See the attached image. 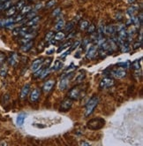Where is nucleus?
Instances as JSON below:
<instances>
[{
  "instance_id": "7",
  "label": "nucleus",
  "mask_w": 143,
  "mask_h": 146,
  "mask_svg": "<svg viewBox=\"0 0 143 146\" xmlns=\"http://www.w3.org/2000/svg\"><path fill=\"white\" fill-rule=\"evenodd\" d=\"M115 84V81L112 78H110V77H105L103 78L101 83H100V88L101 89H108L114 86Z\"/></svg>"
},
{
  "instance_id": "43",
  "label": "nucleus",
  "mask_w": 143,
  "mask_h": 146,
  "mask_svg": "<svg viewBox=\"0 0 143 146\" xmlns=\"http://www.w3.org/2000/svg\"><path fill=\"white\" fill-rule=\"evenodd\" d=\"M141 71H140V69H139V70H135V73H134V76L135 77H137V79H140V77H141Z\"/></svg>"
},
{
  "instance_id": "36",
  "label": "nucleus",
  "mask_w": 143,
  "mask_h": 146,
  "mask_svg": "<svg viewBox=\"0 0 143 146\" xmlns=\"http://www.w3.org/2000/svg\"><path fill=\"white\" fill-rule=\"evenodd\" d=\"M56 3H57V0H50V1H48L45 5V7L46 8H51L52 6H54L56 5Z\"/></svg>"
},
{
  "instance_id": "19",
  "label": "nucleus",
  "mask_w": 143,
  "mask_h": 146,
  "mask_svg": "<svg viewBox=\"0 0 143 146\" xmlns=\"http://www.w3.org/2000/svg\"><path fill=\"white\" fill-rule=\"evenodd\" d=\"M131 50V47H130V44L129 42H124L122 44H120V51L121 52H129Z\"/></svg>"
},
{
  "instance_id": "21",
  "label": "nucleus",
  "mask_w": 143,
  "mask_h": 146,
  "mask_svg": "<svg viewBox=\"0 0 143 146\" xmlns=\"http://www.w3.org/2000/svg\"><path fill=\"white\" fill-rule=\"evenodd\" d=\"M66 33L65 32H62L61 30L60 31H58L57 34L55 35V36H54V40L55 41H62V40H64L66 38Z\"/></svg>"
},
{
  "instance_id": "27",
  "label": "nucleus",
  "mask_w": 143,
  "mask_h": 146,
  "mask_svg": "<svg viewBox=\"0 0 143 146\" xmlns=\"http://www.w3.org/2000/svg\"><path fill=\"white\" fill-rule=\"evenodd\" d=\"M50 71H51L50 67H43V71L41 73V75H40L39 78L40 79H44L48 75H49Z\"/></svg>"
},
{
  "instance_id": "26",
  "label": "nucleus",
  "mask_w": 143,
  "mask_h": 146,
  "mask_svg": "<svg viewBox=\"0 0 143 146\" xmlns=\"http://www.w3.org/2000/svg\"><path fill=\"white\" fill-rule=\"evenodd\" d=\"M65 20H59L57 24H56V26H55V30H57V31H60L64 28V27H65Z\"/></svg>"
},
{
  "instance_id": "41",
  "label": "nucleus",
  "mask_w": 143,
  "mask_h": 146,
  "mask_svg": "<svg viewBox=\"0 0 143 146\" xmlns=\"http://www.w3.org/2000/svg\"><path fill=\"white\" fill-rule=\"evenodd\" d=\"M141 45H142V42L138 41V42H136L135 44H133V50H137V49H139V48L141 47Z\"/></svg>"
},
{
  "instance_id": "11",
  "label": "nucleus",
  "mask_w": 143,
  "mask_h": 146,
  "mask_svg": "<svg viewBox=\"0 0 143 146\" xmlns=\"http://www.w3.org/2000/svg\"><path fill=\"white\" fill-rule=\"evenodd\" d=\"M44 59L43 58H37L36 59H35L31 65V71L32 72H35L36 70H38L40 67H42V65L43 64Z\"/></svg>"
},
{
  "instance_id": "42",
  "label": "nucleus",
  "mask_w": 143,
  "mask_h": 146,
  "mask_svg": "<svg viewBox=\"0 0 143 146\" xmlns=\"http://www.w3.org/2000/svg\"><path fill=\"white\" fill-rule=\"evenodd\" d=\"M52 62V58H48L45 61H43V63H45V67H50V65Z\"/></svg>"
},
{
  "instance_id": "8",
  "label": "nucleus",
  "mask_w": 143,
  "mask_h": 146,
  "mask_svg": "<svg viewBox=\"0 0 143 146\" xmlns=\"http://www.w3.org/2000/svg\"><path fill=\"white\" fill-rule=\"evenodd\" d=\"M110 74L111 75H112L113 77H115V78L122 79V78H124V77L126 76L127 73H126V71H125L124 68L120 67V68H117V69L112 70V71H111V72L110 73Z\"/></svg>"
},
{
  "instance_id": "35",
  "label": "nucleus",
  "mask_w": 143,
  "mask_h": 146,
  "mask_svg": "<svg viewBox=\"0 0 143 146\" xmlns=\"http://www.w3.org/2000/svg\"><path fill=\"white\" fill-rule=\"evenodd\" d=\"M87 33L91 35L92 33L95 32V26L94 25V24H89V26L87 27Z\"/></svg>"
},
{
  "instance_id": "29",
  "label": "nucleus",
  "mask_w": 143,
  "mask_h": 146,
  "mask_svg": "<svg viewBox=\"0 0 143 146\" xmlns=\"http://www.w3.org/2000/svg\"><path fill=\"white\" fill-rule=\"evenodd\" d=\"M71 44H72V42L71 41H69V42H66V43H65L64 44H62L59 48H58V50L57 51V52L58 53H60L62 51H64L65 49H66V48H68V47H70L71 46Z\"/></svg>"
},
{
  "instance_id": "4",
  "label": "nucleus",
  "mask_w": 143,
  "mask_h": 146,
  "mask_svg": "<svg viewBox=\"0 0 143 146\" xmlns=\"http://www.w3.org/2000/svg\"><path fill=\"white\" fill-rule=\"evenodd\" d=\"M73 76V72H71V73H69L68 75L63 76V78L61 79L60 83H59V90L60 91H65L66 90L69 82H70L71 78Z\"/></svg>"
},
{
  "instance_id": "20",
  "label": "nucleus",
  "mask_w": 143,
  "mask_h": 146,
  "mask_svg": "<svg viewBox=\"0 0 143 146\" xmlns=\"http://www.w3.org/2000/svg\"><path fill=\"white\" fill-rule=\"evenodd\" d=\"M85 78H86V73H85V71L84 70L83 71H79V73L77 77H76V83H81L83 81L85 80Z\"/></svg>"
},
{
  "instance_id": "14",
  "label": "nucleus",
  "mask_w": 143,
  "mask_h": 146,
  "mask_svg": "<svg viewBox=\"0 0 143 146\" xmlns=\"http://www.w3.org/2000/svg\"><path fill=\"white\" fill-rule=\"evenodd\" d=\"M33 45H34V42L32 41V40H30L29 42L25 43V44H22V46L20 47V50L23 52H29L31 50L32 47H33Z\"/></svg>"
},
{
  "instance_id": "37",
  "label": "nucleus",
  "mask_w": 143,
  "mask_h": 146,
  "mask_svg": "<svg viewBox=\"0 0 143 146\" xmlns=\"http://www.w3.org/2000/svg\"><path fill=\"white\" fill-rule=\"evenodd\" d=\"M105 33V26L102 25V24H101V25L99 26L98 28V34L101 35V36H103V34Z\"/></svg>"
},
{
  "instance_id": "30",
  "label": "nucleus",
  "mask_w": 143,
  "mask_h": 146,
  "mask_svg": "<svg viewBox=\"0 0 143 146\" xmlns=\"http://www.w3.org/2000/svg\"><path fill=\"white\" fill-rule=\"evenodd\" d=\"M89 26V22L87 20H81V23H79V28H81V30H86Z\"/></svg>"
},
{
  "instance_id": "3",
  "label": "nucleus",
  "mask_w": 143,
  "mask_h": 146,
  "mask_svg": "<svg viewBox=\"0 0 143 146\" xmlns=\"http://www.w3.org/2000/svg\"><path fill=\"white\" fill-rule=\"evenodd\" d=\"M81 94H82L81 88L79 86H75L68 92V97L72 100H78L81 97Z\"/></svg>"
},
{
  "instance_id": "33",
  "label": "nucleus",
  "mask_w": 143,
  "mask_h": 146,
  "mask_svg": "<svg viewBox=\"0 0 143 146\" xmlns=\"http://www.w3.org/2000/svg\"><path fill=\"white\" fill-rule=\"evenodd\" d=\"M81 41H75L73 44H71V46L69 47V48H70V49H69V51H70V52L74 51L75 49H77L78 47H79V45H81Z\"/></svg>"
},
{
  "instance_id": "24",
  "label": "nucleus",
  "mask_w": 143,
  "mask_h": 146,
  "mask_svg": "<svg viewBox=\"0 0 143 146\" xmlns=\"http://www.w3.org/2000/svg\"><path fill=\"white\" fill-rule=\"evenodd\" d=\"M138 11V7L135 6V5H131L128 9H127L126 11V13L128 14L130 17H132V16H133L135 13H136V12Z\"/></svg>"
},
{
  "instance_id": "13",
  "label": "nucleus",
  "mask_w": 143,
  "mask_h": 146,
  "mask_svg": "<svg viewBox=\"0 0 143 146\" xmlns=\"http://www.w3.org/2000/svg\"><path fill=\"white\" fill-rule=\"evenodd\" d=\"M18 61H19V57L17 53H12L9 58H8V64L12 67H14L18 63Z\"/></svg>"
},
{
  "instance_id": "1",
  "label": "nucleus",
  "mask_w": 143,
  "mask_h": 146,
  "mask_svg": "<svg viewBox=\"0 0 143 146\" xmlns=\"http://www.w3.org/2000/svg\"><path fill=\"white\" fill-rule=\"evenodd\" d=\"M99 103V97L97 96H94L91 98L87 101L86 104V109H85V116L89 117L94 112V109L96 108Z\"/></svg>"
},
{
  "instance_id": "10",
  "label": "nucleus",
  "mask_w": 143,
  "mask_h": 146,
  "mask_svg": "<svg viewBox=\"0 0 143 146\" xmlns=\"http://www.w3.org/2000/svg\"><path fill=\"white\" fill-rule=\"evenodd\" d=\"M55 80H53V79H50V80H48L47 82H45L44 83V84H43V91L44 92V93H49L51 90H52V88L54 87V85H55Z\"/></svg>"
},
{
  "instance_id": "45",
  "label": "nucleus",
  "mask_w": 143,
  "mask_h": 146,
  "mask_svg": "<svg viewBox=\"0 0 143 146\" xmlns=\"http://www.w3.org/2000/svg\"><path fill=\"white\" fill-rule=\"evenodd\" d=\"M5 59V54L0 52V66H1V65L4 63Z\"/></svg>"
},
{
  "instance_id": "17",
  "label": "nucleus",
  "mask_w": 143,
  "mask_h": 146,
  "mask_svg": "<svg viewBox=\"0 0 143 146\" xmlns=\"http://www.w3.org/2000/svg\"><path fill=\"white\" fill-rule=\"evenodd\" d=\"M27 117L26 113H20V114L17 116V119H16V123H17L18 126H22L24 124V121H25V119Z\"/></svg>"
},
{
  "instance_id": "28",
  "label": "nucleus",
  "mask_w": 143,
  "mask_h": 146,
  "mask_svg": "<svg viewBox=\"0 0 143 146\" xmlns=\"http://www.w3.org/2000/svg\"><path fill=\"white\" fill-rule=\"evenodd\" d=\"M117 67H122V68H129L130 67V66H131V63H130V61L129 60H127V61H125V62H120V63H117Z\"/></svg>"
},
{
  "instance_id": "51",
  "label": "nucleus",
  "mask_w": 143,
  "mask_h": 146,
  "mask_svg": "<svg viewBox=\"0 0 143 146\" xmlns=\"http://www.w3.org/2000/svg\"><path fill=\"white\" fill-rule=\"evenodd\" d=\"M135 1H136V0H128V2H129V3H131V4L134 3Z\"/></svg>"
},
{
  "instance_id": "23",
  "label": "nucleus",
  "mask_w": 143,
  "mask_h": 146,
  "mask_svg": "<svg viewBox=\"0 0 143 146\" xmlns=\"http://www.w3.org/2000/svg\"><path fill=\"white\" fill-rule=\"evenodd\" d=\"M5 11H6V13H5L6 16H9V17H11V16H12V15H14L16 13V12H17V9H16V6L15 5H11Z\"/></svg>"
},
{
  "instance_id": "31",
  "label": "nucleus",
  "mask_w": 143,
  "mask_h": 146,
  "mask_svg": "<svg viewBox=\"0 0 143 146\" xmlns=\"http://www.w3.org/2000/svg\"><path fill=\"white\" fill-rule=\"evenodd\" d=\"M31 9H32V7H31V6H29V5H24L23 8L20 10V11H21V13H20V14H22V15L25 16L26 14H28V13L31 11Z\"/></svg>"
},
{
  "instance_id": "39",
  "label": "nucleus",
  "mask_w": 143,
  "mask_h": 146,
  "mask_svg": "<svg viewBox=\"0 0 143 146\" xmlns=\"http://www.w3.org/2000/svg\"><path fill=\"white\" fill-rule=\"evenodd\" d=\"M24 4H25V2H24L23 0H21V1L18 2V4L15 5V6H16V9H17V10H21L22 8H23V6L25 5Z\"/></svg>"
},
{
  "instance_id": "44",
  "label": "nucleus",
  "mask_w": 143,
  "mask_h": 146,
  "mask_svg": "<svg viewBox=\"0 0 143 146\" xmlns=\"http://www.w3.org/2000/svg\"><path fill=\"white\" fill-rule=\"evenodd\" d=\"M60 12H61V8H57V9H55L52 13V15L53 16H58V14H60Z\"/></svg>"
},
{
  "instance_id": "12",
  "label": "nucleus",
  "mask_w": 143,
  "mask_h": 146,
  "mask_svg": "<svg viewBox=\"0 0 143 146\" xmlns=\"http://www.w3.org/2000/svg\"><path fill=\"white\" fill-rule=\"evenodd\" d=\"M30 88H31L30 83H27V84H25L22 87L21 91H20V95L21 99H25L26 97L28 96V93L30 91Z\"/></svg>"
},
{
  "instance_id": "25",
  "label": "nucleus",
  "mask_w": 143,
  "mask_h": 146,
  "mask_svg": "<svg viewBox=\"0 0 143 146\" xmlns=\"http://www.w3.org/2000/svg\"><path fill=\"white\" fill-rule=\"evenodd\" d=\"M7 72H8V68H7V66L5 64H2L1 66H0V77H5L6 75H7Z\"/></svg>"
},
{
  "instance_id": "52",
  "label": "nucleus",
  "mask_w": 143,
  "mask_h": 146,
  "mask_svg": "<svg viewBox=\"0 0 143 146\" xmlns=\"http://www.w3.org/2000/svg\"><path fill=\"white\" fill-rule=\"evenodd\" d=\"M5 1H9V0H0V2H5Z\"/></svg>"
},
{
  "instance_id": "18",
  "label": "nucleus",
  "mask_w": 143,
  "mask_h": 146,
  "mask_svg": "<svg viewBox=\"0 0 143 146\" xmlns=\"http://www.w3.org/2000/svg\"><path fill=\"white\" fill-rule=\"evenodd\" d=\"M41 20V17L40 16H35L32 19H29V20L27 22L26 25L28 27H30V26H34V25H36V24L39 22V20Z\"/></svg>"
},
{
  "instance_id": "34",
  "label": "nucleus",
  "mask_w": 143,
  "mask_h": 146,
  "mask_svg": "<svg viewBox=\"0 0 143 146\" xmlns=\"http://www.w3.org/2000/svg\"><path fill=\"white\" fill-rule=\"evenodd\" d=\"M132 67L134 69V70H139L140 69V63H139V60H135L133 61L132 64H131Z\"/></svg>"
},
{
  "instance_id": "32",
  "label": "nucleus",
  "mask_w": 143,
  "mask_h": 146,
  "mask_svg": "<svg viewBox=\"0 0 143 146\" xmlns=\"http://www.w3.org/2000/svg\"><path fill=\"white\" fill-rule=\"evenodd\" d=\"M53 36H54V32H53V31L48 32V33L45 35L44 41H45V42H51V40H52Z\"/></svg>"
},
{
  "instance_id": "49",
  "label": "nucleus",
  "mask_w": 143,
  "mask_h": 146,
  "mask_svg": "<svg viewBox=\"0 0 143 146\" xmlns=\"http://www.w3.org/2000/svg\"><path fill=\"white\" fill-rule=\"evenodd\" d=\"M79 144H81V145H87V146L90 145L89 143H87V142H81V143H79Z\"/></svg>"
},
{
  "instance_id": "38",
  "label": "nucleus",
  "mask_w": 143,
  "mask_h": 146,
  "mask_svg": "<svg viewBox=\"0 0 143 146\" xmlns=\"http://www.w3.org/2000/svg\"><path fill=\"white\" fill-rule=\"evenodd\" d=\"M24 18H25V17H24V15H22V14H20V15H18V16H16V17L14 18V23H17V22L22 21Z\"/></svg>"
},
{
  "instance_id": "22",
  "label": "nucleus",
  "mask_w": 143,
  "mask_h": 146,
  "mask_svg": "<svg viewBox=\"0 0 143 146\" xmlns=\"http://www.w3.org/2000/svg\"><path fill=\"white\" fill-rule=\"evenodd\" d=\"M62 67H63V62L60 61V60H58V59H57V60L54 62V65H53V67H52L51 71H58Z\"/></svg>"
},
{
  "instance_id": "46",
  "label": "nucleus",
  "mask_w": 143,
  "mask_h": 146,
  "mask_svg": "<svg viewBox=\"0 0 143 146\" xmlns=\"http://www.w3.org/2000/svg\"><path fill=\"white\" fill-rule=\"evenodd\" d=\"M89 42H90V39L89 38H85L83 40V47H86L87 44H89Z\"/></svg>"
},
{
  "instance_id": "15",
  "label": "nucleus",
  "mask_w": 143,
  "mask_h": 146,
  "mask_svg": "<svg viewBox=\"0 0 143 146\" xmlns=\"http://www.w3.org/2000/svg\"><path fill=\"white\" fill-rule=\"evenodd\" d=\"M74 26H75V22L74 21H69L67 22L66 24H65V27H64V29H65V32L66 33H70L73 30L74 28Z\"/></svg>"
},
{
  "instance_id": "50",
  "label": "nucleus",
  "mask_w": 143,
  "mask_h": 146,
  "mask_svg": "<svg viewBox=\"0 0 143 146\" xmlns=\"http://www.w3.org/2000/svg\"><path fill=\"white\" fill-rule=\"evenodd\" d=\"M53 52H54V50H51V51L47 52V54H51V53H53Z\"/></svg>"
},
{
  "instance_id": "40",
  "label": "nucleus",
  "mask_w": 143,
  "mask_h": 146,
  "mask_svg": "<svg viewBox=\"0 0 143 146\" xmlns=\"http://www.w3.org/2000/svg\"><path fill=\"white\" fill-rule=\"evenodd\" d=\"M26 16H27V18L29 20V19H32L33 17H35V16H36V12H33V11H30L28 14H26Z\"/></svg>"
},
{
  "instance_id": "5",
  "label": "nucleus",
  "mask_w": 143,
  "mask_h": 146,
  "mask_svg": "<svg viewBox=\"0 0 143 146\" xmlns=\"http://www.w3.org/2000/svg\"><path fill=\"white\" fill-rule=\"evenodd\" d=\"M72 106H73V100L68 97V98L65 99L61 103L60 107H59V111L63 112H68L72 108Z\"/></svg>"
},
{
  "instance_id": "47",
  "label": "nucleus",
  "mask_w": 143,
  "mask_h": 146,
  "mask_svg": "<svg viewBox=\"0 0 143 146\" xmlns=\"http://www.w3.org/2000/svg\"><path fill=\"white\" fill-rule=\"evenodd\" d=\"M70 52H71L70 51H67V52H66L65 53H64V54H62V55H61V58H62V59H65V58H66V57L67 55H69V53H70Z\"/></svg>"
},
{
  "instance_id": "16",
  "label": "nucleus",
  "mask_w": 143,
  "mask_h": 146,
  "mask_svg": "<svg viewBox=\"0 0 143 146\" xmlns=\"http://www.w3.org/2000/svg\"><path fill=\"white\" fill-rule=\"evenodd\" d=\"M117 32V28L114 25H108L105 26V33L109 34L110 36H114Z\"/></svg>"
},
{
  "instance_id": "6",
  "label": "nucleus",
  "mask_w": 143,
  "mask_h": 146,
  "mask_svg": "<svg viewBox=\"0 0 143 146\" xmlns=\"http://www.w3.org/2000/svg\"><path fill=\"white\" fill-rule=\"evenodd\" d=\"M98 54V46L97 45H92L87 52L86 58L89 59H94Z\"/></svg>"
},
{
  "instance_id": "2",
  "label": "nucleus",
  "mask_w": 143,
  "mask_h": 146,
  "mask_svg": "<svg viewBox=\"0 0 143 146\" xmlns=\"http://www.w3.org/2000/svg\"><path fill=\"white\" fill-rule=\"evenodd\" d=\"M105 124V120L102 118H95L92 119L89 121H87V128L91 129V130H98V129L102 128Z\"/></svg>"
},
{
  "instance_id": "48",
  "label": "nucleus",
  "mask_w": 143,
  "mask_h": 146,
  "mask_svg": "<svg viewBox=\"0 0 143 146\" xmlns=\"http://www.w3.org/2000/svg\"><path fill=\"white\" fill-rule=\"evenodd\" d=\"M43 7V5L42 4H37V5L35 6V10H39V9H41V8Z\"/></svg>"
},
{
  "instance_id": "9",
  "label": "nucleus",
  "mask_w": 143,
  "mask_h": 146,
  "mask_svg": "<svg viewBox=\"0 0 143 146\" xmlns=\"http://www.w3.org/2000/svg\"><path fill=\"white\" fill-rule=\"evenodd\" d=\"M40 96H41V90L38 88L35 89V90H33L31 91L30 93V96H29V100L30 102H36L38 101V99L40 98Z\"/></svg>"
}]
</instances>
